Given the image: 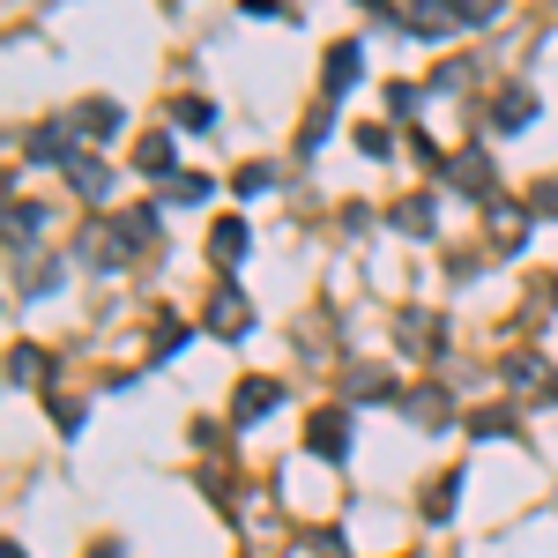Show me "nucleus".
<instances>
[{
	"mask_svg": "<svg viewBox=\"0 0 558 558\" xmlns=\"http://www.w3.org/2000/svg\"><path fill=\"white\" fill-rule=\"evenodd\" d=\"M387 15L395 31H410V38H447L454 23H462V8H439V0H402V8H373Z\"/></svg>",
	"mask_w": 558,
	"mask_h": 558,
	"instance_id": "f257e3e1",
	"label": "nucleus"
},
{
	"mask_svg": "<svg viewBox=\"0 0 558 558\" xmlns=\"http://www.w3.org/2000/svg\"><path fill=\"white\" fill-rule=\"evenodd\" d=\"M499 373H507V387H514V395H529V402H551V395H558V373L536 357V350H514Z\"/></svg>",
	"mask_w": 558,
	"mask_h": 558,
	"instance_id": "f03ea898",
	"label": "nucleus"
},
{
	"mask_svg": "<svg viewBox=\"0 0 558 558\" xmlns=\"http://www.w3.org/2000/svg\"><path fill=\"white\" fill-rule=\"evenodd\" d=\"M75 134H83V128H60V120H45V128H31L23 157H31V165H75Z\"/></svg>",
	"mask_w": 558,
	"mask_h": 558,
	"instance_id": "7ed1b4c3",
	"label": "nucleus"
},
{
	"mask_svg": "<svg viewBox=\"0 0 558 558\" xmlns=\"http://www.w3.org/2000/svg\"><path fill=\"white\" fill-rule=\"evenodd\" d=\"M75 254H83L89 268H128L134 246L120 239V223H97V231H83V246H75Z\"/></svg>",
	"mask_w": 558,
	"mask_h": 558,
	"instance_id": "20e7f679",
	"label": "nucleus"
},
{
	"mask_svg": "<svg viewBox=\"0 0 558 558\" xmlns=\"http://www.w3.org/2000/svg\"><path fill=\"white\" fill-rule=\"evenodd\" d=\"M305 447L328 454V462H343V454H350V417H343V410H320V417L305 425Z\"/></svg>",
	"mask_w": 558,
	"mask_h": 558,
	"instance_id": "39448f33",
	"label": "nucleus"
},
{
	"mask_svg": "<svg viewBox=\"0 0 558 558\" xmlns=\"http://www.w3.org/2000/svg\"><path fill=\"white\" fill-rule=\"evenodd\" d=\"M447 179H454L470 202H492V165H484V149H462V157H447Z\"/></svg>",
	"mask_w": 558,
	"mask_h": 558,
	"instance_id": "423d86ee",
	"label": "nucleus"
},
{
	"mask_svg": "<svg viewBox=\"0 0 558 558\" xmlns=\"http://www.w3.org/2000/svg\"><path fill=\"white\" fill-rule=\"evenodd\" d=\"M343 395L350 402H387L395 395V373L387 365H343Z\"/></svg>",
	"mask_w": 558,
	"mask_h": 558,
	"instance_id": "0eeeda50",
	"label": "nucleus"
},
{
	"mask_svg": "<svg viewBox=\"0 0 558 558\" xmlns=\"http://www.w3.org/2000/svg\"><path fill=\"white\" fill-rule=\"evenodd\" d=\"M209 328H216V336H231V343H239V336L254 328V313H246V299H239V291H216V299H209Z\"/></svg>",
	"mask_w": 558,
	"mask_h": 558,
	"instance_id": "6e6552de",
	"label": "nucleus"
},
{
	"mask_svg": "<svg viewBox=\"0 0 558 558\" xmlns=\"http://www.w3.org/2000/svg\"><path fill=\"white\" fill-rule=\"evenodd\" d=\"M492 120L507 134H521L529 120H536V89H499V105H492Z\"/></svg>",
	"mask_w": 558,
	"mask_h": 558,
	"instance_id": "1a4fd4ad",
	"label": "nucleus"
},
{
	"mask_svg": "<svg viewBox=\"0 0 558 558\" xmlns=\"http://www.w3.org/2000/svg\"><path fill=\"white\" fill-rule=\"evenodd\" d=\"M38 231H45L38 202H8V246H15V254H31V239H38Z\"/></svg>",
	"mask_w": 558,
	"mask_h": 558,
	"instance_id": "9d476101",
	"label": "nucleus"
},
{
	"mask_svg": "<svg viewBox=\"0 0 558 558\" xmlns=\"http://www.w3.org/2000/svg\"><path fill=\"white\" fill-rule=\"evenodd\" d=\"M402 410H410V425H417V432H439V417H447V387H417V395H402Z\"/></svg>",
	"mask_w": 558,
	"mask_h": 558,
	"instance_id": "9b49d317",
	"label": "nucleus"
},
{
	"mask_svg": "<svg viewBox=\"0 0 558 558\" xmlns=\"http://www.w3.org/2000/svg\"><path fill=\"white\" fill-rule=\"evenodd\" d=\"M276 402H283V387H276V380H246V387H239V425H254V417H268Z\"/></svg>",
	"mask_w": 558,
	"mask_h": 558,
	"instance_id": "f8f14e48",
	"label": "nucleus"
},
{
	"mask_svg": "<svg viewBox=\"0 0 558 558\" xmlns=\"http://www.w3.org/2000/svg\"><path fill=\"white\" fill-rule=\"evenodd\" d=\"M68 179H75V194H83V202H105V194H112V172H105L97 157H75Z\"/></svg>",
	"mask_w": 558,
	"mask_h": 558,
	"instance_id": "ddd939ff",
	"label": "nucleus"
},
{
	"mask_svg": "<svg viewBox=\"0 0 558 558\" xmlns=\"http://www.w3.org/2000/svg\"><path fill=\"white\" fill-rule=\"evenodd\" d=\"M209 254L223 260V268H239V260H246V223H239V216H223V223H216Z\"/></svg>",
	"mask_w": 558,
	"mask_h": 558,
	"instance_id": "4468645a",
	"label": "nucleus"
},
{
	"mask_svg": "<svg viewBox=\"0 0 558 558\" xmlns=\"http://www.w3.org/2000/svg\"><path fill=\"white\" fill-rule=\"evenodd\" d=\"M357 60H365L357 45H336V52H328V105H336V97L357 83Z\"/></svg>",
	"mask_w": 558,
	"mask_h": 558,
	"instance_id": "2eb2a0df",
	"label": "nucleus"
},
{
	"mask_svg": "<svg viewBox=\"0 0 558 558\" xmlns=\"http://www.w3.org/2000/svg\"><path fill=\"white\" fill-rule=\"evenodd\" d=\"M120 239H128L134 254H142V246H157V239H165V223H157V209H128V216H120Z\"/></svg>",
	"mask_w": 558,
	"mask_h": 558,
	"instance_id": "dca6fc26",
	"label": "nucleus"
},
{
	"mask_svg": "<svg viewBox=\"0 0 558 558\" xmlns=\"http://www.w3.org/2000/svg\"><path fill=\"white\" fill-rule=\"evenodd\" d=\"M402 343H410V350H432V343H439V313L410 305V313H402Z\"/></svg>",
	"mask_w": 558,
	"mask_h": 558,
	"instance_id": "f3484780",
	"label": "nucleus"
},
{
	"mask_svg": "<svg viewBox=\"0 0 558 558\" xmlns=\"http://www.w3.org/2000/svg\"><path fill=\"white\" fill-rule=\"evenodd\" d=\"M134 165H142V172H172V134H165V128H157V134H142ZM172 179H179V172H172Z\"/></svg>",
	"mask_w": 558,
	"mask_h": 558,
	"instance_id": "a211bd4d",
	"label": "nucleus"
},
{
	"mask_svg": "<svg viewBox=\"0 0 558 558\" xmlns=\"http://www.w3.org/2000/svg\"><path fill=\"white\" fill-rule=\"evenodd\" d=\"M8 380H15V387H31V380H45V350H31V343H15V350H8Z\"/></svg>",
	"mask_w": 558,
	"mask_h": 558,
	"instance_id": "6ab92c4d",
	"label": "nucleus"
},
{
	"mask_svg": "<svg viewBox=\"0 0 558 558\" xmlns=\"http://www.w3.org/2000/svg\"><path fill=\"white\" fill-rule=\"evenodd\" d=\"M75 120H83V134H97V142H105V134H120V105H112V97H97V105H83V112H75Z\"/></svg>",
	"mask_w": 558,
	"mask_h": 558,
	"instance_id": "aec40b11",
	"label": "nucleus"
},
{
	"mask_svg": "<svg viewBox=\"0 0 558 558\" xmlns=\"http://www.w3.org/2000/svg\"><path fill=\"white\" fill-rule=\"evenodd\" d=\"M395 223L425 239V231H432V194H410V202H395Z\"/></svg>",
	"mask_w": 558,
	"mask_h": 558,
	"instance_id": "412c9836",
	"label": "nucleus"
},
{
	"mask_svg": "<svg viewBox=\"0 0 558 558\" xmlns=\"http://www.w3.org/2000/svg\"><path fill=\"white\" fill-rule=\"evenodd\" d=\"M172 112H179V120H186L194 134H209V128H216V105H202V97H179Z\"/></svg>",
	"mask_w": 558,
	"mask_h": 558,
	"instance_id": "4be33fe9",
	"label": "nucleus"
},
{
	"mask_svg": "<svg viewBox=\"0 0 558 558\" xmlns=\"http://www.w3.org/2000/svg\"><path fill=\"white\" fill-rule=\"evenodd\" d=\"M470 432H476V439H499V432H514V410H476Z\"/></svg>",
	"mask_w": 558,
	"mask_h": 558,
	"instance_id": "5701e85b",
	"label": "nucleus"
},
{
	"mask_svg": "<svg viewBox=\"0 0 558 558\" xmlns=\"http://www.w3.org/2000/svg\"><path fill=\"white\" fill-rule=\"evenodd\" d=\"M492 231H499V239H521V231H529V216L507 209V202H492Z\"/></svg>",
	"mask_w": 558,
	"mask_h": 558,
	"instance_id": "b1692460",
	"label": "nucleus"
},
{
	"mask_svg": "<svg viewBox=\"0 0 558 558\" xmlns=\"http://www.w3.org/2000/svg\"><path fill=\"white\" fill-rule=\"evenodd\" d=\"M454 484H462V476H439V492L425 499V514H432V521H447V514H454Z\"/></svg>",
	"mask_w": 558,
	"mask_h": 558,
	"instance_id": "393cba45",
	"label": "nucleus"
},
{
	"mask_svg": "<svg viewBox=\"0 0 558 558\" xmlns=\"http://www.w3.org/2000/svg\"><path fill=\"white\" fill-rule=\"evenodd\" d=\"M165 194H172V202H202V194H209V179L179 172V179H165Z\"/></svg>",
	"mask_w": 558,
	"mask_h": 558,
	"instance_id": "a878e982",
	"label": "nucleus"
},
{
	"mask_svg": "<svg viewBox=\"0 0 558 558\" xmlns=\"http://www.w3.org/2000/svg\"><path fill=\"white\" fill-rule=\"evenodd\" d=\"M313 551L320 558H350V536L343 529H313Z\"/></svg>",
	"mask_w": 558,
	"mask_h": 558,
	"instance_id": "bb28decb",
	"label": "nucleus"
},
{
	"mask_svg": "<svg viewBox=\"0 0 558 558\" xmlns=\"http://www.w3.org/2000/svg\"><path fill=\"white\" fill-rule=\"evenodd\" d=\"M268 186H276V172H268V165H246V172H239V194H246V202H254V194H268Z\"/></svg>",
	"mask_w": 558,
	"mask_h": 558,
	"instance_id": "cd10ccee",
	"label": "nucleus"
},
{
	"mask_svg": "<svg viewBox=\"0 0 558 558\" xmlns=\"http://www.w3.org/2000/svg\"><path fill=\"white\" fill-rule=\"evenodd\" d=\"M357 149H365V157H387V149H395V134H387V128H357Z\"/></svg>",
	"mask_w": 558,
	"mask_h": 558,
	"instance_id": "c85d7f7f",
	"label": "nucleus"
},
{
	"mask_svg": "<svg viewBox=\"0 0 558 558\" xmlns=\"http://www.w3.org/2000/svg\"><path fill=\"white\" fill-rule=\"evenodd\" d=\"M462 23H476V31L499 23V0H462Z\"/></svg>",
	"mask_w": 558,
	"mask_h": 558,
	"instance_id": "c756f323",
	"label": "nucleus"
},
{
	"mask_svg": "<svg viewBox=\"0 0 558 558\" xmlns=\"http://www.w3.org/2000/svg\"><path fill=\"white\" fill-rule=\"evenodd\" d=\"M536 216H558V179H536Z\"/></svg>",
	"mask_w": 558,
	"mask_h": 558,
	"instance_id": "7c9ffc66",
	"label": "nucleus"
},
{
	"mask_svg": "<svg viewBox=\"0 0 558 558\" xmlns=\"http://www.w3.org/2000/svg\"><path fill=\"white\" fill-rule=\"evenodd\" d=\"M0 558H23V544H0Z\"/></svg>",
	"mask_w": 558,
	"mask_h": 558,
	"instance_id": "2f4dec72",
	"label": "nucleus"
},
{
	"mask_svg": "<svg viewBox=\"0 0 558 558\" xmlns=\"http://www.w3.org/2000/svg\"><path fill=\"white\" fill-rule=\"evenodd\" d=\"M551 299H558V291H551Z\"/></svg>",
	"mask_w": 558,
	"mask_h": 558,
	"instance_id": "473e14b6",
	"label": "nucleus"
}]
</instances>
